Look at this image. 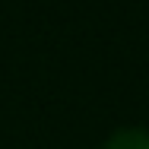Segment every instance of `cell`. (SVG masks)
Returning <instances> with one entry per match:
<instances>
[{
  "mask_svg": "<svg viewBox=\"0 0 149 149\" xmlns=\"http://www.w3.org/2000/svg\"><path fill=\"white\" fill-rule=\"evenodd\" d=\"M102 149H149V130L143 127H127V130H118L114 136L105 140Z\"/></svg>",
  "mask_w": 149,
  "mask_h": 149,
  "instance_id": "6da1fadb",
  "label": "cell"
}]
</instances>
